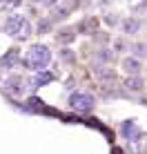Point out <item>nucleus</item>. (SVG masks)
<instances>
[{
  "mask_svg": "<svg viewBox=\"0 0 147 154\" xmlns=\"http://www.w3.org/2000/svg\"><path fill=\"white\" fill-rule=\"evenodd\" d=\"M49 60H51V51H49V47H45V45H34L29 49V54H27V63H29V67L34 72H45V67L49 65Z\"/></svg>",
  "mask_w": 147,
  "mask_h": 154,
  "instance_id": "f257e3e1",
  "label": "nucleus"
},
{
  "mask_svg": "<svg viewBox=\"0 0 147 154\" xmlns=\"http://www.w3.org/2000/svg\"><path fill=\"white\" fill-rule=\"evenodd\" d=\"M4 29H7L9 36H18V38H29V34H31L29 20L25 18V16H20V14L9 16L7 23H4Z\"/></svg>",
  "mask_w": 147,
  "mask_h": 154,
  "instance_id": "f03ea898",
  "label": "nucleus"
},
{
  "mask_svg": "<svg viewBox=\"0 0 147 154\" xmlns=\"http://www.w3.org/2000/svg\"><path fill=\"white\" fill-rule=\"evenodd\" d=\"M69 105H71V109H76V112L87 114V112H92V107H94V96H92V94H85V92L71 94Z\"/></svg>",
  "mask_w": 147,
  "mask_h": 154,
  "instance_id": "7ed1b4c3",
  "label": "nucleus"
},
{
  "mask_svg": "<svg viewBox=\"0 0 147 154\" xmlns=\"http://www.w3.org/2000/svg\"><path fill=\"white\" fill-rule=\"evenodd\" d=\"M123 134L127 136V139L134 141V139H138V136H140V130L136 127L134 121H125V123H123Z\"/></svg>",
  "mask_w": 147,
  "mask_h": 154,
  "instance_id": "20e7f679",
  "label": "nucleus"
},
{
  "mask_svg": "<svg viewBox=\"0 0 147 154\" xmlns=\"http://www.w3.org/2000/svg\"><path fill=\"white\" fill-rule=\"evenodd\" d=\"M16 63H18V49H9L7 56L0 58V65L2 67H11V65H16Z\"/></svg>",
  "mask_w": 147,
  "mask_h": 154,
  "instance_id": "39448f33",
  "label": "nucleus"
},
{
  "mask_svg": "<svg viewBox=\"0 0 147 154\" xmlns=\"http://www.w3.org/2000/svg\"><path fill=\"white\" fill-rule=\"evenodd\" d=\"M49 81H51V74L49 72H38V76L31 78V85H34V89H36V87H40V85H45Z\"/></svg>",
  "mask_w": 147,
  "mask_h": 154,
  "instance_id": "423d86ee",
  "label": "nucleus"
},
{
  "mask_svg": "<svg viewBox=\"0 0 147 154\" xmlns=\"http://www.w3.org/2000/svg\"><path fill=\"white\" fill-rule=\"evenodd\" d=\"M123 67H125V69H127L129 74H138L140 63L136 60V58H125V60H123Z\"/></svg>",
  "mask_w": 147,
  "mask_h": 154,
  "instance_id": "0eeeda50",
  "label": "nucleus"
},
{
  "mask_svg": "<svg viewBox=\"0 0 147 154\" xmlns=\"http://www.w3.org/2000/svg\"><path fill=\"white\" fill-rule=\"evenodd\" d=\"M125 85H127L129 89H134V92H136V89L143 87V81H140V78H127V83H125Z\"/></svg>",
  "mask_w": 147,
  "mask_h": 154,
  "instance_id": "6e6552de",
  "label": "nucleus"
},
{
  "mask_svg": "<svg viewBox=\"0 0 147 154\" xmlns=\"http://www.w3.org/2000/svg\"><path fill=\"white\" fill-rule=\"evenodd\" d=\"M123 27H125V31H127V34H134V31H138V27H140V25L136 23V20H127V23H125Z\"/></svg>",
  "mask_w": 147,
  "mask_h": 154,
  "instance_id": "1a4fd4ad",
  "label": "nucleus"
},
{
  "mask_svg": "<svg viewBox=\"0 0 147 154\" xmlns=\"http://www.w3.org/2000/svg\"><path fill=\"white\" fill-rule=\"evenodd\" d=\"M20 83H22V81H20V78H9V81H7L9 89H11V92H16V94L20 92Z\"/></svg>",
  "mask_w": 147,
  "mask_h": 154,
  "instance_id": "9d476101",
  "label": "nucleus"
},
{
  "mask_svg": "<svg viewBox=\"0 0 147 154\" xmlns=\"http://www.w3.org/2000/svg\"><path fill=\"white\" fill-rule=\"evenodd\" d=\"M20 2H22V0H0V7H4V9H16Z\"/></svg>",
  "mask_w": 147,
  "mask_h": 154,
  "instance_id": "9b49d317",
  "label": "nucleus"
},
{
  "mask_svg": "<svg viewBox=\"0 0 147 154\" xmlns=\"http://www.w3.org/2000/svg\"><path fill=\"white\" fill-rule=\"evenodd\" d=\"M58 38L60 40H74V29H62Z\"/></svg>",
  "mask_w": 147,
  "mask_h": 154,
  "instance_id": "f8f14e48",
  "label": "nucleus"
},
{
  "mask_svg": "<svg viewBox=\"0 0 147 154\" xmlns=\"http://www.w3.org/2000/svg\"><path fill=\"white\" fill-rule=\"evenodd\" d=\"M98 58H100V60H112V51H109V49H100Z\"/></svg>",
  "mask_w": 147,
  "mask_h": 154,
  "instance_id": "ddd939ff",
  "label": "nucleus"
},
{
  "mask_svg": "<svg viewBox=\"0 0 147 154\" xmlns=\"http://www.w3.org/2000/svg\"><path fill=\"white\" fill-rule=\"evenodd\" d=\"M145 49H147L145 45H134V51H136L138 56H143V54H145Z\"/></svg>",
  "mask_w": 147,
  "mask_h": 154,
  "instance_id": "4468645a",
  "label": "nucleus"
},
{
  "mask_svg": "<svg viewBox=\"0 0 147 154\" xmlns=\"http://www.w3.org/2000/svg\"><path fill=\"white\" fill-rule=\"evenodd\" d=\"M62 58H65V60H71V51H69V49H65V54H62Z\"/></svg>",
  "mask_w": 147,
  "mask_h": 154,
  "instance_id": "2eb2a0df",
  "label": "nucleus"
},
{
  "mask_svg": "<svg viewBox=\"0 0 147 154\" xmlns=\"http://www.w3.org/2000/svg\"><path fill=\"white\" fill-rule=\"evenodd\" d=\"M45 5H56V0H43Z\"/></svg>",
  "mask_w": 147,
  "mask_h": 154,
  "instance_id": "dca6fc26",
  "label": "nucleus"
}]
</instances>
